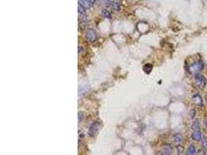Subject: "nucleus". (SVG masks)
<instances>
[{
    "label": "nucleus",
    "mask_w": 207,
    "mask_h": 155,
    "mask_svg": "<svg viewBox=\"0 0 207 155\" xmlns=\"http://www.w3.org/2000/svg\"><path fill=\"white\" fill-rule=\"evenodd\" d=\"M88 1H89V2H90V4H91V5H93V4L95 3V2H96V0H88Z\"/></svg>",
    "instance_id": "obj_20"
},
{
    "label": "nucleus",
    "mask_w": 207,
    "mask_h": 155,
    "mask_svg": "<svg viewBox=\"0 0 207 155\" xmlns=\"http://www.w3.org/2000/svg\"><path fill=\"white\" fill-rule=\"evenodd\" d=\"M82 120H83V115H82V113H78V122L80 123V122H82Z\"/></svg>",
    "instance_id": "obj_18"
},
{
    "label": "nucleus",
    "mask_w": 207,
    "mask_h": 155,
    "mask_svg": "<svg viewBox=\"0 0 207 155\" xmlns=\"http://www.w3.org/2000/svg\"><path fill=\"white\" fill-rule=\"evenodd\" d=\"M202 68H203V64H202V62H196V63H195L194 65H191L190 71L196 72V71H201Z\"/></svg>",
    "instance_id": "obj_4"
},
{
    "label": "nucleus",
    "mask_w": 207,
    "mask_h": 155,
    "mask_svg": "<svg viewBox=\"0 0 207 155\" xmlns=\"http://www.w3.org/2000/svg\"><path fill=\"white\" fill-rule=\"evenodd\" d=\"M100 124L99 122H95V123H93L89 128L88 135H89L90 137H94V136L96 135V133H97V131H98L99 128H100Z\"/></svg>",
    "instance_id": "obj_1"
},
{
    "label": "nucleus",
    "mask_w": 207,
    "mask_h": 155,
    "mask_svg": "<svg viewBox=\"0 0 207 155\" xmlns=\"http://www.w3.org/2000/svg\"><path fill=\"white\" fill-rule=\"evenodd\" d=\"M193 130H199V124L198 121H195L193 123Z\"/></svg>",
    "instance_id": "obj_16"
},
{
    "label": "nucleus",
    "mask_w": 207,
    "mask_h": 155,
    "mask_svg": "<svg viewBox=\"0 0 207 155\" xmlns=\"http://www.w3.org/2000/svg\"><path fill=\"white\" fill-rule=\"evenodd\" d=\"M202 146H203V147H205V148H207V140H205V139L202 140Z\"/></svg>",
    "instance_id": "obj_19"
},
{
    "label": "nucleus",
    "mask_w": 207,
    "mask_h": 155,
    "mask_svg": "<svg viewBox=\"0 0 207 155\" xmlns=\"http://www.w3.org/2000/svg\"><path fill=\"white\" fill-rule=\"evenodd\" d=\"M195 116H196V111H195L194 109H192L190 111V116H191V118H194L195 117Z\"/></svg>",
    "instance_id": "obj_17"
},
{
    "label": "nucleus",
    "mask_w": 207,
    "mask_h": 155,
    "mask_svg": "<svg viewBox=\"0 0 207 155\" xmlns=\"http://www.w3.org/2000/svg\"><path fill=\"white\" fill-rule=\"evenodd\" d=\"M78 3H80L81 5H82L85 8H88V7L92 6L88 0H78Z\"/></svg>",
    "instance_id": "obj_9"
},
{
    "label": "nucleus",
    "mask_w": 207,
    "mask_h": 155,
    "mask_svg": "<svg viewBox=\"0 0 207 155\" xmlns=\"http://www.w3.org/2000/svg\"><path fill=\"white\" fill-rule=\"evenodd\" d=\"M192 138H193V140H194V141H200L201 139V132L200 130H195L194 132H193V135H192Z\"/></svg>",
    "instance_id": "obj_5"
},
{
    "label": "nucleus",
    "mask_w": 207,
    "mask_h": 155,
    "mask_svg": "<svg viewBox=\"0 0 207 155\" xmlns=\"http://www.w3.org/2000/svg\"><path fill=\"white\" fill-rule=\"evenodd\" d=\"M102 14H103V16H104V17L107 18V19H111V17H112V16H111V13L106 10H103V12H102Z\"/></svg>",
    "instance_id": "obj_13"
},
{
    "label": "nucleus",
    "mask_w": 207,
    "mask_h": 155,
    "mask_svg": "<svg viewBox=\"0 0 207 155\" xmlns=\"http://www.w3.org/2000/svg\"><path fill=\"white\" fill-rule=\"evenodd\" d=\"M152 69H153V65L151 64H146L143 67V70H144V71L146 74H150Z\"/></svg>",
    "instance_id": "obj_7"
},
{
    "label": "nucleus",
    "mask_w": 207,
    "mask_h": 155,
    "mask_svg": "<svg viewBox=\"0 0 207 155\" xmlns=\"http://www.w3.org/2000/svg\"><path fill=\"white\" fill-rule=\"evenodd\" d=\"M193 101H194V102L196 104V105H201L202 104V98H201V97L199 96V95H193Z\"/></svg>",
    "instance_id": "obj_8"
},
{
    "label": "nucleus",
    "mask_w": 207,
    "mask_h": 155,
    "mask_svg": "<svg viewBox=\"0 0 207 155\" xmlns=\"http://www.w3.org/2000/svg\"><path fill=\"white\" fill-rule=\"evenodd\" d=\"M112 7L115 11H119L121 10V7L118 2H112Z\"/></svg>",
    "instance_id": "obj_12"
},
{
    "label": "nucleus",
    "mask_w": 207,
    "mask_h": 155,
    "mask_svg": "<svg viewBox=\"0 0 207 155\" xmlns=\"http://www.w3.org/2000/svg\"><path fill=\"white\" fill-rule=\"evenodd\" d=\"M182 141V138L180 134H176V135L174 136V142L176 143V144H180Z\"/></svg>",
    "instance_id": "obj_14"
},
{
    "label": "nucleus",
    "mask_w": 207,
    "mask_h": 155,
    "mask_svg": "<svg viewBox=\"0 0 207 155\" xmlns=\"http://www.w3.org/2000/svg\"><path fill=\"white\" fill-rule=\"evenodd\" d=\"M205 126H206V127H207V120H205Z\"/></svg>",
    "instance_id": "obj_21"
},
{
    "label": "nucleus",
    "mask_w": 207,
    "mask_h": 155,
    "mask_svg": "<svg viewBox=\"0 0 207 155\" xmlns=\"http://www.w3.org/2000/svg\"><path fill=\"white\" fill-rule=\"evenodd\" d=\"M171 148L170 145H165L164 147V153L165 154H171Z\"/></svg>",
    "instance_id": "obj_11"
},
{
    "label": "nucleus",
    "mask_w": 207,
    "mask_h": 155,
    "mask_svg": "<svg viewBox=\"0 0 207 155\" xmlns=\"http://www.w3.org/2000/svg\"><path fill=\"white\" fill-rule=\"evenodd\" d=\"M196 153V147L194 145H190L189 146V149H188V154L189 155H193Z\"/></svg>",
    "instance_id": "obj_10"
},
{
    "label": "nucleus",
    "mask_w": 207,
    "mask_h": 155,
    "mask_svg": "<svg viewBox=\"0 0 207 155\" xmlns=\"http://www.w3.org/2000/svg\"><path fill=\"white\" fill-rule=\"evenodd\" d=\"M89 89V87L86 85H82V86H79L78 87V96H81V95H83L85 92H88V89Z\"/></svg>",
    "instance_id": "obj_6"
},
{
    "label": "nucleus",
    "mask_w": 207,
    "mask_h": 155,
    "mask_svg": "<svg viewBox=\"0 0 207 155\" xmlns=\"http://www.w3.org/2000/svg\"><path fill=\"white\" fill-rule=\"evenodd\" d=\"M195 81L196 84L200 87H204L205 85V79L203 75L201 74H195Z\"/></svg>",
    "instance_id": "obj_2"
},
{
    "label": "nucleus",
    "mask_w": 207,
    "mask_h": 155,
    "mask_svg": "<svg viewBox=\"0 0 207 155\" xmlns=\"http://www.w3.org/2000/svg\"><path fill=\"white\" fill-rule=\"evenodd\" d=\"M78 13L81 15L84 14L85 13V10H84V6L82 5H81L80 3L78 4Z\"/></svg>",
    "instance_id": "obj_15"
},
{
    "label": "nucleus",
    "mask_w": 207,
    "mask_h": 155,
    "mask_svg": "<svg viewBox=\"0 0 207 155\" xmlns=\"http://www.w3.org/2000/svg\"><path fill=\"white\" fill-rule=\"evenodd\" d=\"M85 37H86V39L88 41L93 42V41H96V33L95 32V30H93L92 29L88 30L86 32V34H85Z\"/></svg>",
    "instance_id": "obj_3"
}]
</instances>
